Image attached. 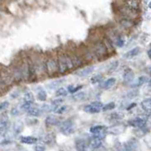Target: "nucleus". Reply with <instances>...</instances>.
<instances>
[{
	"mask_svg": "<svg viewBox=\"0 0 151 151\" xmlns=\"http://www.w3.org/2000/svg\"><path fill=\"white\" fill-rule=\"evenodd\" d=\"M74 66L73 61L68 56H61L58 61V70L61 73H65L68 70H71Z\"/></svg>",
	"mask_w": 151,
	"mask_h": 151,
	"instance_id": "f257e3e1",
	"label": "nucleus"
},
{
	"mask_svg": "<svg viewBox=\"0 0 151 151\" xmlns=\"http://www.w3.org/2000/svg\"><path fill=\"white\" fill-rule=\"evenodd\" d=\"M60 131L65 135H71L75 132V127H74V123L71 120H67L63 123H60Z\"/></svg>",
	"mask_w": 151,
	"mask_h": 151,
	"instance_id": "f03ea898",
	"label": "nucleus"
},
{
	"mask_svg": "<svg viewBox=\"0 0 151 151\" xmlns=\"http://www.w3.org/2000/svg\"><path fill=\"white\" fill-rule=\"evenodd\" d=\"M34 103V96L32 92H26L24 94L23 103L21 105V109L24 111H28L32 107V105Z\"/></svg>",
	"mask_w": 151,
	"mask_h": 151,
	"instance_id": "7ed1b4c3",
	"label": "nucleus"
},
{
	"mask_svg": "<svg viewBox=\"0 0 151 151\" xmlns=\"http://www.w3.org/2000/svg\"><path fill=\"white\" fill-rule=\"evenodd\" d=\"M103 106L104 105L101 102H92L91 104H89V105L85 106L84 110L86 112H88V113L95 114V113H99V112L102 110Z\"/></svg>",
	"mask_w": 151,
	"mask_h": 151,
	"instance_id": "20e7f679",
	"label": "nucleus"
},
{
	"mask_svg": "<svg viewBox=\"0 0 151 151\" xmlns=\"http://www.w3.org/2000/svg\"><path fill=\"white\" fill-rule=\"evenodd\" d=\"M128 124H130V126L136 127V128H144L146 124V122H145V119L141 118V117H138V118H134L132 120H129Z\"/></svg>",
	"mask_w": 151,
	"mask_h": 151,
	"instance_id": "39448f33",
	"label": "nucleus"
},
{
	"mask_svg": "<svg viewBox=\"0 0 151 151\" xmlns=\"http://www.w3.org/2000/svg\"><path fill=\"white\" fill-rule=\"evenodd\" d=\"M10 127V121L7 117H3L0 120V135L6 134Z\"/></svg>",
	"mask_w": 151,
	"mask_h": 151,
	"instance_id": "423d86ee",
	"label": "nucleus"
},
{
	"mask_svg": "<svg viewBox=\"0 0 151 151\" xmlns=\"http://www.w3.org/2000/svg\"><path fill=\"white\" fill-rule=\"evenodd\" d=\"M123 78H124V83H130L133 80H134V72L132 71L131 68H126L124 70V74H123Z\"/></svg>",
	"mask_w": 151,
	"mask_h": 151,
	"instance_id": "0eeeda50",
	"label": "nucleus"
},
{
	"mask_svg": "<svg viewBox=\"0 0 151 151\" xmlns=\"http://www.w3.org/2000/svg\"><path fill=\"white\" fill-rule=\"evenodd\" d=\"M93 70H94V67L93 66L87 67V68H82V70H79L78 71L76 72V75H78L80 77H87L89 74H91Z\"/></svg>",
	"mask_w": 151,
	"mask_h": 151,
	"instance_id": "6e6552de",
	"label": "nucleus"
},
{
	"mask_svg": "<svg viewBox=\"0 0 151 151\" xmlns=\"http://www.w3.org/2000/svg\"><path fill=\"white\" fill-rule=\"evenodd\" d=\"M126 150H136L138 148V141L136 139H131L124 145Z\"/></svg>",
	"mask_w": 151,
	"mask_h": 151,
	"instance_id": "1a4fd4ad",
	"label": "nucleus"
},
{
	"mask_svg": "<svg viewBox=\"0 0 151 151\" xmlns=\"http://www.w3.org/2000/svg\"><path fill=\"white\" fill-rule=\"evenodd\" d=\"M103 145V142H102V139H99V138H95L93 137L92 140H90V142L88 143V145L89 147L91 149H98L100 148Z\"/></svg>",
	"mask_w": 151,
	"mask_h": 151,
	"instance_id": "9d476101",
	"label": "nucleus"
},
{
	"mask_svg": "<svg viewBox=\"0 0 151 151\" xmlns=\"http://www.w3.org/2000/svg\"><path fill=\"white\" fill-rule=\"evenodd\" d=\"M115 84H116V79L115 78H109L106 81L103 82V83L101 84V88L103 89L107 90V89H110L111 88H113Z\"/></svg>",
	"mask_w": 151,
	"mask_h": 151,
	"instance_id": "9b49d317",
	"label": "nucleus"
},
{
	"mask_svg": "<svg viewBox=\"0 0 151 151\" xmlns=\"http://www.w3.org/2000/svg\"><path fill=\"white\" fill-rule=\"evenodd\" d=\"M45 122H46V124H48V126H57V124H60L61 121H60L59 118L55 117V116L50 115L46 118Z\"/></svg>",
	"mask_w": 151,
	"mask_h": 151,
	"instance_id": "f8f14e48",
	"label": "nucleus"
},
{
	"mask_svg": "<svg viewBox=\"0 0 151 151\" xmlns=\"http://www.w3.org/2000/svg\"><path fill=\"white\" fill-rule=\"evenodd\" d=\"M140 53H141V49L140 48H134V49H132L131 50L127 51V52L124 54V58L132 59V58L136 57V56H138Z\"/></svg>",
	"mask_w": 151,
	"mask_h": 151,
	"instance_id": "ddd939ff",
	"label": "nucleus"
},
{
	"mask_svg": "<svg viewBox=\"0 0 151 151\" xmlns=\"http://www.w3.org/2000/svg\"><path fill=\"white\" fill-rule=\"evenodd\" d=\"M20 142L22 144H26V145H33L37 143V139L35 137H32V136H23L20 138Z\"/></svg>",
	"mask_w": 151,
	"mask_h": 151,
	"instance_id": "4468645a",
	"label": "nucleus"
},
{
	"mask_svg": "<svg viewBox=\"0 0 151 151\" xmlns=\"http://www.w3.org/2000/svg\"><path fill=\"white\" fill-rule=\"evenodd\" d=\"M28 115L31 116V117H39L43 114V111L41 109H38V107H31L28 111Z\"/></svg>",
	"mask_w": 151,
	"mask_h": 151,
	"instance_id": "2eb2a0df",
	"label": "nucleus"
},
{
	"mask_svg": "<svg viewBox=\"0 0 151 151\" xmlns=\"http://www.w3.org/2000/svg\"><path fill=\"white\" fill-rule=\"evenodd\" d=\"M88 143L84 139H78L76 141V148L78 150H86L88 148Z\"/></svg>",
	"mask_w": 151,
	"mask_h": 151,
	"instance_id": "dca6fc26",
	"label": "nucleus"
},
{
	"mask_svg": "<svg viewBox=\"0 0 151 151\" xmlns=\"http://www.w3.org/2000/svg\"><path fill=\"white\" fill-rule=\"evenodd\" d=\"M141 106H142L143 109L145 112H147L148 114L150 113V110H151V100H150V98L145 99V100L141 103Z\"/></svg>",
	"mask_w": 151,
	"mask_h": 151,
	"instance_id": "f3484780",
	"label": "nucleus"
},
{
	"mask_svg": "<svg viewBox=\"0 0 151 151\" xmlns=\"http://www.w3.org/2000/svg\"><path fill=\"white\" fill-rule=\"evenodd\" d=\"M148 81V77L147 76H140L139 78H138V80L135 82V83L132 84V87L135 88V87H140V86L145 84L146 82Z\"/></svg>",
	"mask_w": 151,
	"mask_h": 151,
	"instance_id": "a211bd4d",
	"label": "nucleus"
},
{
	"mask_svg": "<svg viewBox=\"0 0 151 151\" xmlns=\"http://www.w3.org/2000/svg\"><path fill=\"white\" fill-rule=\"evenodd\" d=\"M104 129H105V127H103V126H94L89 128V131H90V133H92L93 135H96V134H99V133L103 132Z\"/></svg>",
	"mask_w": 151,
	"mask_h": 151,
	"instance_id": "6ab92c4d",
	"label": "nucleus"
},
{
	"mask_svg": "<svg viewBox=\"0 0 151 151\" xmlns=\"http://www.w3.org/2000/svg\"><path fill=\"white\" fill-rule=\"evenodd\" d=\"M47 70L50 72V74H52V73L55 72L56 70V64L55 61H50L47 64Z\"/></svg>",
	"mask_w": 151,
	"mask_h": 151,
	"instance_id": "aec40b11",
	"label": "nucleus"
},
{
	"mask_svg": "<svg viewBox=\"0 0 151 151\" xmlns=\"http://www.w3.org/2000/svg\"><path fill=\"white\" fill-rule=\"evenodd\" d=\"M67 95H68V90L65 88H60L56 90V92H55L56 97H65Z\"/></svg>",
	"mask_w": 151,
	"mask_h": 151,
	"instance_id": "412c9836",
	"label": "nucleus"
},
{
	"mask_svg": "<svg viewBox=\"0 0 151 151\" xmlns=\"http://www.w3.org/2000/svg\"><path fill=\"white\" fill-rule=\"evenodd\" d=\"M75 93H76L75 95H73V97H72L73 100H75V101H82V100H84L85 97H86V93L85 92L77 91Z\"/></svg>",
	"mask_w": 151,
	"mask_h": 151,
	"instance_id": "4be33fe9",
	"label": "nucleus"
},
{
	"mask_svg": "<svg viewBox=\"0 0 151 151\" xmlns=\"http://www.w3.org/2000/svg\"><path fill=\"white\" fill-rule=\"evenodd\" d=\"M102 80H103V76L101 74H95L90 78V82H91L92 84H98V83H100Z\"/></svg>",
	"mask_w": 151,
	"mask_h": 151,
	"instance_id": "5701e85b",
	"label": "nucleus"
},
{
	"mask_svg": "<svg viewBox=\"0 0 151 151\" xmlns=\"http://www.w3.org/2000/svg\"><path fill=\"white\" fill-rule=\"evenodd\" d=\"M37 99L39 101H46V99H47V92L45 91V90H39L37 93Z\"/></svg>",
	"mask_w": 151,
	"mask_h": 151,
	"instance_id": "b1692460",
	"label": "nucleus"
},
{
	"mask_svg": "<svg viewBox=\"0 0 151 151\" xmlns=\"http://www.w3.org/2000/svg\"><path fill=\"white\" fill-rule=\"evenodd\" d=\"M68 109V106H60L58 107H56V109L54 110L55 113H57V114H64L65 112H66Z\"/></svg>",
	"mask_w": 151,
	"mask_h": 151,
	"instance_id": "393cba45",
	"label": "nucleus"
},
{
	"mask_svg": "<svg viewBox=\"0 0 151 151\" xmlns=\"http://www.w3.org/2000/svg\"><path fill=\"white\" fill-rule=\"evenodd\" d=\"M115 106H116L115 103L111 102V103H109V104H106V106H103V107H102V110H104V111H107V110H112V109H115Z\"/></svg>",
	"mask_w": 151,
	"mask_h": 151,
	"instance_id": "a878e982",
	"label": "nucleus"
},
{
	"mask_svg": "<svg viewBox=\"0 0 151 151\" xmlns=\"http://www.w3.org/2000/svg\"><path fill=\"white\" fill-rule=\"evenodd\" d=\"M9 106H10V103L5 101V102H2L0 104V113H3V112H5L8 109Z\"/></svg>",
	"mask_w": 151,
	"mask_h": 151,
	"instance_id": "bb28decb",
	"label": "nucleus"
},
{
	"mask_svg": "<svg viewBox=\"0 0 151 151\" xmlns=\"http://www.w3.org/2000/svg\"><path fill=\"white\" fill-rule=\"evenodd\" d=\"M53 140V136L51 135V134H48V135H46L44 137V139H43V142L46 144V145H50L51 142H52Z\"/></svg>",
	"mask_w": 151,
	"mask_h": 151,
	"instance_id": "cd10ccee",
	"label": "nucleus"
},
{
	"mask_svg": "<svg viewBox=\"0 0 151 151\" xmlns=\"http://www.w3.org/2000/svg\"><path fill=\"white\" fill-rule=\"evenodd\" d=\"M83 88V86H78V87H73V86H70L68 87V91H70V93H75L77 91H79V90Z\"/></svg>",
	"mask_w": 151,
	"mask_h": 151,
	"instance_id": "c85d7f7f",
	"label": "nucleus"
},
{
	"mask_svg": "<svg viewBox=\"0 0 151 151\" xmlns=\"http://www.w3.org/2000/svg\"><path fill=\"white\" fill-rule=\"evenodd\" d=\"M11 113H12V116H17V115L19 114V111H18V109H16V107H14V109H12Z\"/></svg>",
	"mask_w": 151,
	"mask_h": 151,
	"instance_id": "c756f323",
	"label": "nucleus"
},
{
	"mask_svg": "<svg viewBox=\"0 0 151 151\" xmlns=\"http://www.w3.org/2000/svg\"><path fill=\"white\" fill-rule=\"evenodd\" d=\"M61 80H59V81H56V82H54V83H52V84H51V85H52V86H50V88H56V87H57V86L60 84V83H61Z\"/></svg>",
	"mask_w": 151,
	"mask_h": 151,
	"instance_id": "7c9ffc66",
	"label": "nucleus"
},
{
	"mask_svg": "<svg viewBox=\"0 0 151 151\" xmlns=\"http://www.w3.org/2000/svg\"><path fill=\"white\" fill-rule=\"evenodd\" d=\"M137 94H138V92L136 91V90H134V91H129V93L127 94V97H134V96H136L137 95Z\"/></svg>",
	"mask_w": 151,
	"mask_h": 151,
	"instance_id": "2f4dec72",
	"label": "nucleus"
},
{
	"mask_svg": "<svg viewBox=\"0 0 151 151\" xmlns=\"http://www.w3.org/2000/svg\"><path fill=\"white\" fill-rule=\"evenodd\" d=\"M124 44V40L122 39V38H120V39L118 40V42H117V46L118 47H123Z\"/></svg>",
	"mask_w": 151,
	"mask_h": 151,
	"instance_id": "473e14b6",
	"label": "nucleus"
},
{
	"mask_svg": "<svg viewBox=\"0 0 151 151\" xmlns=\"http://www.w3.org/2000/svg\"><path fill=\"white\" fill-rule=\"evenodd\" d=\"M63 99H57V100H55V101H53L52 102V105H54V106H56V105H59V104H61V103H63Z\"/></svg>",
	"mask_w": 151,
	"mask_h": 151,
	"instance_id": "72a5a7b5",
	"label": "nucleus"
},
{
	"mask_svg": "<svg viewBox=\"0 0 151 151\" xmlns=\"http://www.w3.org/2000/svg\"><path fill=\"white\" fill-rule=\"evenodd\" d=\"M134 106H136V104H131V105H129V106H128V107H127V110H129V109H132Z\"/></svg>",
	"mask_w": 151,
	"mask_h": 151,
	"instance_id": "f704fd0d",
	"label": "nucleus"
},
{
	"mask_svg": "<svg viewBox=\"0 0 151 151\" xmlns=\"http://www.w3.org/2000/svg\"><path fill=\"white\" fill-rule=\"evenodd\" d=\"M35 149H36V150H44L45 147H41V146H36Z\"/></svg>",
	"mask_w": 151,
	"mask_h": 151,
	"instance_id": "c9c22d12",
	"label": "nucleus"
},
{
	"mask_svg": "<svg viewBox=\"0 0 151 151\" xmlns=\"http://www.w3.org/2000/svg\"><path fill=\"white\" fill-rule=\"evenodd\" d=\"M147 54H148V57L150 58V57H151V50H150V49H149L148 51H147Z\"/></svg>",
	"mask_w": 151,
	"mask_h": 151,
	"instance_id": "e433bc0d",
	"label": "nucleus"
}]
</instances>
